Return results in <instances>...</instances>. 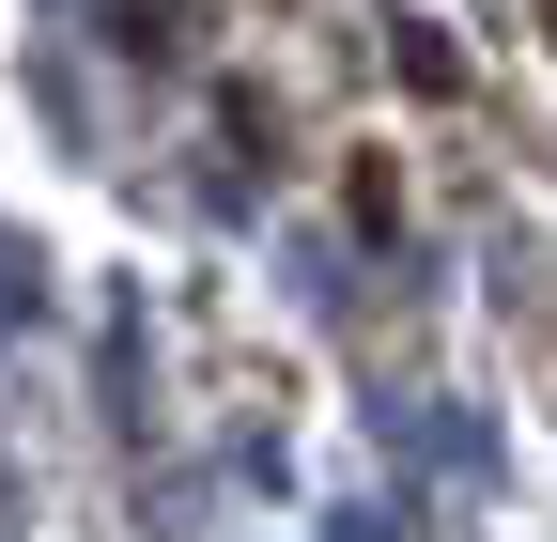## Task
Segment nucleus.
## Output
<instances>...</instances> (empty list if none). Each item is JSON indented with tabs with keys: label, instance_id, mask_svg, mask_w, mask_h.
<instances>
[{
	"label": "nucleus",
	"instance_id": "f257e3e1",
	"mask_svg": "<svg viewBox=\"0 0 557 542\" xmlns=\"http://www.w3.org/2000/svg\"><path fill=\"white\" fill-rule=\"evenodd\" d=\"M542 32H557V0H542Z\"/></svg>",
	"mask_w": 557,
	"mask_h": 542
}]
</instances>
